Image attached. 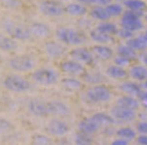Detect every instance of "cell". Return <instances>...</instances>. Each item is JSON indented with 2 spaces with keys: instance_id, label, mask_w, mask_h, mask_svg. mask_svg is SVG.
Here are the masks:
<instances>
[{
  "instance_id": "484cf974",
  "label": "cell",
  "mask_w": 147,
  "mask_h": 145,
  "mask_svg": "<svg viewBox=\"0 0 147 145\" xmlns=\"http://www.w3.org/2000/svg\"><path fill=\"white\" fill-rule=\"evenodd\" d=\"M90 37H91V38L94 41L101 43V44L109 43V42H111L113 40L111 35H108V34H105V33L101 32L97 29H95L91 31V33H90Z\"/></svg>"
},
{
  "instance_id": "8d00e7d4",
  "label": "cell",
  "mask_w": 147,
  "mask_h": 145,
  "mask_svg": "<svg viewBox=\"0 0 147 145\" xmlns=\"http://www.w3.org/2000/svg\"><path fill=\"white\" fill-rule=\"evenodd\" d=\"M33 143L38 144V145H47L51 143L50 138L45 135H36L33 138Z\"/></svg>"
},
{
  "instance_id": "bcb514c9",
  "label": "cell",
  "mask_w": 147,
  "mask_h": 145,
  "mask_svg": "<svg viewBox=\"0 0 147 145\" xmlns=\"http://www.w3.org/2000/svg\"><path fill=\"white\" fill-rule=\"evenodd\" d=\"M79 1H81V2H86V3H88V2H89V0H79Z\"/></svg>"
},
{
  "instance_id": "6da1fadb",
  "label": "cell",
  "mask_w": 147,
  "mask_h": 145,
  "mask_svg": "<svg viewBox=\"0 0 147 145\" xmlns=\"http://www.w3.org/2000/svg\"><path fill=\"white\" fill-rule=\"evenodd\" d=\"M56 35L60 41L68 45H81L86 40V37L81 32L68 27L59 29L56 32Z\"/></svg>"
},
{
  "instance_id": "30bf717a",
  "label": "cell",
  "mask_w": 147,
  "mask_h": 145,
  "mask_svg": "<svg viewBox=\"0 0 147 145\" xmlns=\"http://www.w3.org/2000/svg\"><path fill=\"white\" fill-rule=\"evenodd\" d=\"M60 67L62 71L72 76H79L84 72V68L82 63L74 59L64 61V62L61 63Z\"/></svg>"
},
{
  "instance_id": "8fae6325",
  "label": "cell",
  "mask_w": 147,
  "mask_h": 145,
  "mask_svg": "<svg viewBox=\"0 0 147 145\" xmlns=\"http://www.w3.org/2000/svg\"><path fill=\"white\" fill-rule=\"evenodd\" d=\"M47 110L48 114H52L55 116H66L70 113V109L65 103L53 100L47 103Z\"/></svg>"
},
{
  "instance_id": "7a4b0ae2",
  "label": "cell",
  "mask_w": 147,
  "mask_h": 145,
  "mask_svg": "<svg viewBox=\"0 0 147 145\" xmlns=\"http://www.w3.org/2000/svg\"><path fill=\"white\" fill-rule=\"evenodd\" d=\"M142 15L141 11H135L130 9L123 14L122 16L120 25L123 29H128L130 31H137L143 27V23L140 20V16Z\"/></svg>"
},
{
  "instance_id": "5b68a950",
  "label": "cell",
  "mask_w": 147,
  "mask_h": 145,
  "mask_svg": "<svg viewBox=\"0 0 147 145\" xmlns=\"http://www.w3.org/2000/svg\"><path fill=\"white\" fill-rule=\"evenodd\" d=\"M10 67L14 70L18 72H26L29 71L36 65V62L32 57L28 55H19L11 59L9 62Z\"/></svg>"
},
{
  "instance_id": "ee69618b",
  "label": "cell",
  "mask_w": 147,
  "mask_h": 145,
  "mask_svg": "<svg viewBox=\"0 0 147 145\" xmlns=\"http://www.w3.org/2000/svg\"><path fill=\"white\" fill-rule=\"evenodd\" d=\"M138 97H139V99L142 100L144 103L147 102V91H144V92L141 91V93L139 94Z\"/></svg>"
},
{
  "instance_id": "f546056e",
  "label": "cell",
  "mask_w": 147,
  "mask_h": 145,
  "mask_svg": "<svg viewBox=\"0 0 147 145\" xmlns=\"http://www.w3.org/2000/svg\"><path fill=\"white\" fill-rule=\"evenodd\" d=\"M91 16H92V18L97 19V20H101V21L107 20L111 18L110 15L108 14V12L106 11L105 7H102L101 5L100 7H94V9H92Z\"/></svg>"
},
{
  "instance_id": "f1b7e54d",
  "label": "cell",
  "mask_w": 147,
  "mask_h": 145,
  "mask_svg": "<svg viewBox=\"0 0 147 145\" xmlns=\"http://www.w3.org/2000/svg\"><path fill=\"white\" fill-rule=\"evenodd\" d=\"M16 48V43L14 39L7 36L0 35V49L5 51H10Z\"/></svg>"
},
{
  "instance_id": "8992f818",
  "label": "cell",
  "mask_w": 147,
  "mask_h": 145,
  "mask_svg": "<svg viewBox=\"0 0 147 145\" xmlns=\"http://www.w3.org/2000/svg\"><path fill=\"white\" fill-rule=\"evenodd\" d=\"M58 75L53 69H38L33 74V80L41 85H52L57 81Z\"/></svg>"
},
{
  "instance_id": "d6a6232c",
  "label": "cell",
  "mask_w": 147,
  "mask_h": 145,
  "mask_svg": "<svg viewBox=\"0 0 147 145\" xmlns=\"http://www.w3.org/2000/svg\"><path fill=\"white\" fill-rule=\"evenodd\" d=\"M124 5L126 7L131 9V10H135V11H142L145 8L146 5L142 0H126L124 2Z\"/></svg>"
},
{
  "instance_id": "277c9868",
  "label": "cell",
  "mask_w": 147,
  "mask_h": 145,
  "mask_svg": "<svg viewBox=\"0 0 147 145\" xmlns=\"http://www.w3.org/2000/svg\"><path fill=\"white\" fill-rule=\"evenodd\" d=\"M87 98L93 102H106L112 99V92L104 85L93 86L86 92Z\"/></svg>"
},
{
  "instance_id": "603a6c76",
  "label": "cell",
  "mask_w": 147,
  "mask_h": 145,
  "mask_svg": "<svg viewBox=\"0 0 147 145\" xmlns=\"http://www.w3.org/2000/svg\"><path fill=\"white\" fill-rule=\"evenodd\" d=\"M120 90L130 96L134 97H138L139 94L141 93V88L140 87L135 84L134 82H123L120 86Z\"/></svg>"
},
{
  "instance_id": "d4e9b609",
  "label": "cell",
  "mask_w": 147,
  "mask_h": 145,
  "mask_svg": "<svg viewBox=\"0 0 147 145\" xmlns=\"http://www.w3.org/2000/svg\"><path fill=\"white\" fill-rule=\"evenodd\" d=\"M100 127H107L115 123V119L113 116H109L105 113H95L92 116Z\"/></svg>"
},
{
  "instance_id": "44dd1931",
  "label": "cell",
  "mask_w": 147,
  "mask_h": 145,
  "mask_svg": "<svg viewBox=\"0 0 147 145\" xmlns=\"http://www.w3.org/2000/svg\"><path fill=\"white\" fill-rule=\"evenodd\" d=\"M126 45L134 50H143L147 48V36H140L135 38H131L127 40Z\"/></svg>"
},
{
  "instance_id": "ab89813d",
  "label": "cell",
  "mask_w": 147,
  "mask_h": 145,
  "mask_svg": "<svg viewBox=\"0 0 147 145\" xmlns=\"http://www.w3.org/2000/svg\"><path fill=\"white\" fill-rule=\"evenodd\" d=\"M112 2V0H89V4H94L97 5H107Z\"/></svg>"
},
{
  "instance_id": "681fc988",
  "label": "cell",
  "mask_w": 147,
  "mask_h": 145,
  "mask_svg": "<svg viewBox=\"0 0 147 145\" xmlns=\"http://www.w3.org/2000/svg\"><path fill=\"white\" fill-rule=\"evenodd\" d=\"M0 60H1V57H0Z\"/></svg>"
},
{
  "instance_id": "4fadbf2b",
  "label": "cell",
  "mask_w": 147,
  "mask_h": 145,
  "mask_svg": "<svg viewBox=\"0 0 147 145\" xmlns=\"http://www.w3.org/2000/svg\"><path fill=\"white\" fill-rule=\"evenodd\" d=\"M70 56L74 60H76L80 63L90 64L93 62L92 53L84 48H76L71 50Z\"/></svg>"
},
{
  "instance_id": "60d3db41",
  "label": "cell",
  "mask_w": 147,
  "mask_h": 145,
  "mask_svg": "<svg viewBox=\"0 0 147 145\" xmlns=\"http://www.w3.org/2000/svg\"><path fill=\"white\" fill-rule=\"evenodd\" d=\"M117 33L119 34V36L121 37H124V38H126V37H132V36H133V32L128 30V29H122L120 31H118Z\"/></svg>"
},
{
  "instance_id": "4dcf8cb0",
  "label": "cell",
  "mask_w": 147,
  "mask_h": 145,
  "mask_svg": "<svg viewBox=\"0 0 147 145\" xmlns=\"http://www.w3.org/2000/svg\"><path fill=\"white\" fill-rule=\"evenodd\" d=\"M117 51H118V54L121 57H123V58H126V59H134L136 58V52H135V50L133 49L132 48H130L129 46L127 45H122V46H119L117 48Z\"/></svg>"
},
{
  "instance_id": "f6af8a7d",
  "label": "cell",
  "mask_w": 147,
  "mask_h": 145,
  "mask_svg": "<svg viewBox=\"0 0 147 145\" xmlns=\"http://www.w3.org/2000/svg\"><path fill=\"white\" fill-rule=\"evenodd\" d=\"M143 61L144 62V64H145V65H147V55H146V56H144V57L143 58Z\"/></svg>"
},
{
  "instance_id": "1f68e13d",
  "label": "cell",
  "mask_w": 147,
  "mask_h": 145,
  "mask_svg": "<svg viewBox=\"0 0 147 145\" xmlns=\"http://www.w3.org/2000/svg\"><path fill=\"white\" fill-rule=\"evenodd\" d=\"M96 29L99 31L105 33V34H108V35H115V34H117V32H118L116 26L113 23H108V22L101 23Z\"/></svg>"
},
{
  "instance_id": "d6986e66",
  "label": "cell",
  "mask_w": 147,
  "mask_h": 145,
  "mask_svg": "<svg viewBox=\"0 0 147 145\" xmlns=\"http://www.w3.org/2000/svg\"><path fill=\"white\" fill-rule=\"evenodd\" d=\"M46 51L50 57L57 58L65 53V48L59 43L50 41L46 44Z\"/></svg>"
},
{
  "instance_id": "9a60e30c",
  "label": "cell",
  "mask_w": 147,
  "mask_h": 145,
  "mask_svg": "<svg viewBox=\"0 0 147 145\" xmlns=\"http://www.w3.org/2000/svg\"><path fill=\"white\" fill-rule=\"evenodd\" d=\"M28 109L31 112L39 117H43L47 115V103H45L39 99H32L28 103Z\"/></svg>"
},
{
  "instance_id": "74e56055",
  "label": "cell",
  "mask_w": 147,
  "mask_h": 145,
  "mask_svg": "<svg viewBox=\"0 0 147 145\" xmlns=\"http://www.w3.org/2000/svg\"><path fill=\"white\" fill-rule=\"evenodd\" d=\"M130 62H131V59L121 57V56H119V57H117V58L115 59V63L116 65H118V66H120V67L128 66L130 64Z\"/></svg>"
},
{
  "instance_id": "7dc6e473",
  "label": "cell",
  "mask_w": 147,
  "mask_h": 145,
  "mask_svg": "<svg viewBox=\"0 0 147 145\" xmlns=\"http://www.w3.org/2000/svg\"><path fill=\"white\" fill-rule=\"evenodd\" d=\"M144 87L147 88V79L145 80V82H144Z\"/></svg>"
},
{
  "instance_id": "4316f807",
  "label": "cell",
  "mask_w": 147,
  "mask_h": 145,
  "mask_svg": "<svg viewBox=\"0 0 147 145\" xmlns=\"http://www.w3.org/2000/svg\"><path fill=\"white\" fill-rule=\"evenodd\" d=\"M62 85L70 91H79L83 88V83L75 78H65L62 80Z\"/></svg>"
},
{
  "instance_id": "f35d334b",
  "label": "cell",
  "mask_w": 147,
  "mask_h": 145,
  "mask_svg": "<svg viewBox=\"0 0 147 145\" xmlns=\"http://www.w3.org/2000/svg\"><path fill=\"white\" fill-rule=\"evenodd\" d=\"M137 131L141 134H147V121L140 122L137 125Z\"/></svg>"
},
{
  "instance_id": "b9f144b4",
  "label": "cell",
  "mask_w": 147,
  "mask_h": 145,
  "mask_svg": "<svg viewBox=\"0 0 147 145\" xmlns=\"http://www.w3.org/2000/svg\"><path fill=\"white\" fill-rule=\"evenodd\" d=\"M112 144L113 145H127V144H129V142L124 140L123 138H119V139H117V140L113 142Z\"/></svg>"
},
{
  "instance_id": "c3c4849f",
  "label": "cell",
  "mask_w": 147,
  "mask_h": 145,
  "mask_svg": "<svg viewBox=\"0 0 147 145\" xmlns=\"http://www.w3.org/2000/svg\"><path fill=\"white\" fill-rule=\"evenodd\" d=\"M145 35H146V36H147V31H146V33H145Z\"/></svg>"
},
{
  "instance_id": "ac0fdd59",
  "label": "cell",
  "mask_w": 147,
  "mask_h": 145,
  "mask_svg": "<svg viewBox=\"0 0 147 145\" xmlns=\"http://www.w3.org/2000/svg\"><path fill=\"white\" fill-rule=\"evenodd\" d=\"M116 105L130 110H136L139 108V101L134 96H123L116 100Z\"/></svg>"
},
{
  "instance_id": "52a82bcc",
  "label": "cell",
  "mask_w": 147,
  "mask_h": 145,
  "mask_svg": "<svg viewBox=\"0 0 147 145\" xmlns=\"http://www.w3.org/2000/svg\"><path fill=\"white\" fill-rule=\"evenodd\" d=\"M4 27L5 31L11 37L16 38V39L26 40L31 36V32L29 29H27V27L24 26L15 24L13 22H7V23H5Z\"/></svg>"
},
{
  "instance_id": "5bb4252c",
  "label": "cell",
  "mask_w": 147,
  "mask_h": 145,
  "mask_svg": "<svg viewBox=\"0 0 147 145\" xmlns=\"http://www.w3.org/2000/svg\"><path fill=\"white\" fill-rule=\"evenodd\" d=\"M78 128L81 132L91 135L93 133L98 131L101 127L93 117H90V118H86L79 122Z\"/></svg>"
},
{
  "instance_id": "83f0119b",
  "label": "cell",
  "mask_w": 147,
  "mask_h": 145,
  "mask_svg": "<svg viewBox=\"0 0 147 145\" xmlns=\"http://www.w3.org/2000/svg\"><path fill=\"white\" fill-rule=\"evenodd\" d=\"M116 134L119 138H123L128 142H131L136 138V132H135V131L129 127L121 128V129L117 131Z\"/></svg>"
},
{
  "instance_id": "ffe728a7",
  "label": "cell",
  "mask_w": 147,
  "mask_h": 145,
  "mask_svg": "<svg viewBox=\"0 0 147 145\" xmlns=\"http://www.w3.org/2000/svg\"><path fill=\"white\" fill-rule=\"evenodd\" d=\"M106 74L112 79L115 80H123L127 78L128 74L127 71L124 69L123 67H120L118 65L110 66L108 69H106Z\"/></svg>"
},
{
  "instance_id": "3957f363",
  "label": "cell",
  "mask_w": 147,
  "mask_h": 145,
  "mask_svg": "<svg viewBox=\"0 0 147 145\" xmlns=\"http://www.w3.org/2000/svg\"><path fill=\"white\" fill-rule=\"evenodd\" d=\"M4 85L13 92H25L30 90V83L26 79L18 75L8 76L4 80Z\"/></svg>"
},
{
  "instance_id": "2e32d148",
  "label": "cell",
  "mask_w": 147,
  "mask_h": 145,
  "mask_svg": "<svg viewBox=\"0 0 147 145\" xmlns=\"http://www.w3.org/2000/svg\"><path fill=\"white\" fill-rule=\"evenodd\" d=\"M29 29L31 32V35L39 38H47L51 35L50 29L45 24L35 23L30 27Z\"/></svg>"
},
{
  "instance_id": "ba28073f",
  "label": "cell",
  "mask_w": 147,
  "mask_h": 145,
  "mask_svg": "<svg viewBox=\"0 0 147 145\" xmlns=\"http://www.w3.org/2000/svg\"><path fill=\"white\" fill-rule=\"evenodd\" d=\"M41 12L47 16H60L64 14L65 9L60 4L51 0H47L40 4L39 7Z\"/></svg>"
},
{
  "instance_id": "7bdbcfd3",
  "label": "cell",
  "mask_w": 147,
  "mask_h": 145,
  "mask_svg": "<svg viewBox=\"0 0 147 145\" xmlns=\"http://www.w3.org/2000/svg\"><path fill=\"white\" fill-rule=\"evenodd\" d=\"M137 142L140 144H144V145H147V134H142L141 136L138 137Z\"/></svg>"
},
{
  "instance_id": "e0dca14e",
  "label": "cell",
  "mask_w": 147,
  "mask_h": 145,
  "mask_svg": "<svg viewBox=\"0 0 147 145\" xmlns=\"http://www.w3.org/2000/svg\"><path fill=\"white\" fill-rule=\"evenodd\" d=\"M92 50L95 57L103 60H108L112 59L113 56H114L113 49L107 46H94Z\"/></svg>"
},
{
  "instance_id": "d590c367",
  "label": "cell",
  "mask_w": 147,
  "mask_h": 145,
  "mask_svg": "<svg viewBox=\"0 0 147 145\" xmlns=\"http://www.w3.org/2000/svg\"><path fill=\"white\" fill-rule=\"evenodd\" d=\"M14 127L12 123L5 119H0V134H7L13 131Z\"/></svg>"
},
{
  "instance_id": "e575fe53",
  "label": "cell",
  "mask_w": 147,
  "mask_h": 145,
  "mask_svg": "<svg viewBox=\"0 0 147 145\" xmlns=\"http://www.w3.org/2000/svg\"><path fill=\"white\" fill-rule=\"evenodd\" d=\"M76 143L79 145H87V144H91L92 143V139L90 137L89 134L84 132H79L76 135Z\"/></svg>"
},
{
  "instance_id": "7c38bea8",
  "label": "cell",
  "mask_w": 147,
  "mask_h": 145,
  "mask_svg": "<svg viewBox=\"0 0 147 145\" xmlns=\"http://www.w3.org/2000/svg\"><path fill=\"white\" fill-rule=\"evenodd\" d=\"M68 125L59 119H53L47 125V131L55 136H64L68 132Z\"/></svg>"
},
{
  "instance_id": "cb8c5ba5",
  "label": "cell",
  "mask_w": 147,
  "mask_h": 145,
  "mask_svg": "<svg viewBox=\"0 0 147 145\" xmlns=\"http://www.w3.org/2000/svg\"><path fill=\"white\" fill-rule=\"evenodd\" d=\"M65 11L71 16H83L86 13V8L81 4L72 3L66 5Z\"/></svg>"
},
{
  "instance_id": "7402d4cb",
  "label": "cell",
  "mask_w": 147,
  "mask_h": 145,
  "mask_svg": "<svg viewBox=\"0 0 147 145\" xmlns=\"http://www.w3.org/2000/svg\"><path fill=\"white\" fill-rule=\"evenodd\" d=\"M130 76H131L134 80L143 81L147 79V68L144 66L137 65L134 66L130 69Z\"/></svg>"
},
{
  "instance_id": "9c48e42d",
  "label": "cell",
  "mask_w": 147,
  "mask_h": 145,
  "mask_svg": "<svg viewBox=\"0 0 147 145\" xmlns=\"http://www.w3.org/2000/svg\"><path fill=\"white\" fill-rule=\"evenodd\" d=\"M111 115L113 118L121 120V121H131L134 120L136 117L134 110H130L126 108H123L120 106H115L111 110Z\"/></svg>"
},
{
  "instance_id": "836d02e7",
  "label": "cell",
  "mask_w": 147,
  "mask_h": 145,
  "mask_svg": "<svg viewBox=\"0 0 147 145\" xmlns=\"http://www.w3.org/2000/svg\"><path fill=\"white\" fill-rule=\"evenodd\" d=\"M106 11L108 12L110 16H118L123 13V7L119 4H112L110 3L105 7Z\"/></svg>"
}]
</instances>
